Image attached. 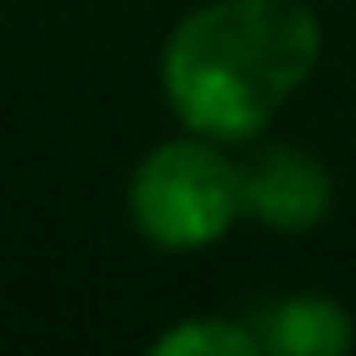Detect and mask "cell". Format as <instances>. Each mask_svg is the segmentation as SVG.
I'll use <instances>...</instances> for the list:
<instances>
[{"label": "cell", "mask_w": 356, "mask_h": 356, "mask_svg": "<svg viewBox=\"0 0 356 356\" xmlns=\"http://www.w3.org/2000/svg\"><path fill=\"white\" fill-rule=\"evenodd\" d=\"M317 59L322 20L307 0H205L161 44V98L186 132L239 147L264 137Z\"/></svg>", "instance_id": "cell-1"}, {"label": "cell", "mask_w": 356, "mask_h": 356, "mask_svg": "<svg viewBox=\"0 0 356 356\" xmlns=\"http://www.w3.org/2000/svg\"><path fill=\"white\" fill-rule=\"evenodd\" d=\"M132 229L161 254H200L229 234L244 215L239 161L225 156V142L171 137L152 147L127 181Z\"/></svg>", "instance_id": "cell-2"}, {"label": "cell", "mask_w": 356, "mask_h": 356, "mask_svg": "<svg viewBox=\"0 0 356 356\" xmlns=\"http://www.w3.org/2000/svg\"><path fill=\"white\" fill-rule=\"evenodd\" d=\"M239 195H244V215L259 220L264 229L307 234L332 215L337 186L322 156L288 142H268L239 166Z\"/></svg>", "instance_id": "cell-3"}, {"label": "cell", "mask_w": 356, "mask_h": 356, "mask_svg": "<svg viewBox=\"0 0 356 356\" xmlns=\"http://www.w3.org/2000/svg\"><path fill=\"white\" fill-rule=\"evenodd\" d=\"M254 332H259V346L273 356H337L356 341L351 312L322 293L278 298L254 317Z\"/></svg>", "instance_id": "cell-4"}, {"label": "cell", "mask_w": 356, "mask_h": 356, "mask_svg": "<svg viewBox=\"0 0 356 356\" xmlns=\"http://www.w3.org/2000/svg\"><path fill=\"white\" fill-rule=\"evenodd\" d=\"M156 356H259V332L229 317H186L152 341Z\"/></svg>", "instance_id": "cell-5"}]
</instances>
